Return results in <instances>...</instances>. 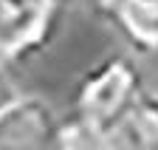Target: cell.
<instances>
[{
  "mask_svg": "<svg viewBox=\"0 0 158 150\" xmlns=\"http://www.w3.org/2000/svg\"><path fill=\"white\" fill-rule=\"evenodd\" d=\"M144 88L147 82L130 54H105L76 82L71 114L102 130L105 136H113V130L130 114V108L138 102Z\"/></svg>",
  "mask_w": 158,
  "mask_h": 150,
  "instance_id": "cell-1",
  "label": "cell"
},
{
  "mask_svg": "<svg viewBox=\"0 0 158 150\" xmlns=\"http://www.w3.org/2000/svg\"><path fill=\"white\" fill-rule=\"evenodd\" d=\"M62 114L37 93H17L0 110V150H54Z\"/></svg>",
  "mask_w": 158,
  "mask_h": 150,
  "instance_id": "cell-2",
  "label": "cell"
},
{
  "mask_svg": "<svg viewBox=\"0 0 158 150\" xmlns=\"http://www.w3.org/2000/svg\"><path fill=\"white\" fill-rule=\"evenodd\" d=\"M88 6L133 54H158V0H88Z\"/></svg>",
  "mask_w": 158,
  "mask_h": 150,
  "instance_id": "cell-3",
  "label": "cell"
},
{
  "mask_svg": "<svg viewBox=\"0 0 158 150\" xmlns=\"http://www.w3.org/2000/svg\"><path fill=\"white\" fill-rule=\"evenodd\" d=\"M110 144L122 150H158V88H144L130 114L113 130Z\"/></svg>",
  "mask_w": 158,
  "mask_h": 150,
  "instance_id": "cell-4",
  "label": "cell"
},
{
  "mask_svg": "<svg viewBox=\"0 0 158 150\" xmlns=\"http://www.w3.org/2000/svg\"><path fill=\"white\" fill-rule=\"evenodd\" d=\"M54 150H110V136H105L85 119H79L76 114H68L62 116Z\"/></svg>",
  "mask_w": 158,
  "mask_h": 150,
  "instance_id": "cell-5",
  "label": "cell"
},
{
  "mask_svg": "<svg viewBox=\"0 0 158 150\" xmlns=\"http://www.w3.org/2000/svg\"><path fill=\"white\" fill-rule=\"evenodd\" d=\"M17 88H14V82H11V77H9V71H0V110H3L14 96H17Z\"/></svg>",
  "mask_w": 158,
  "mask_h": 150,
  "instance_id": "cell-6",
  "label": "cell"
},
{
  "mask_svg": "<svg viewBox=\"0 0 158 150\" xmlns=\"http://www.w3.org/2000/svg\"><path fill=\"white\" fill-rule=\"evenodd\" d=\"M48 3H54L56 9H62V6H68V3H76V0H48Z\"/></svg>",
  "mask_w": 158,
  "mask_h": 150,
  "instance_id": "cell-7",
  "label": "cell"
},
{
  "mask_svg": "<svg viewBox=\"0 0 158 150\" xmlns=\"http://www.w3.org/2000/svg\"><path fill=\"white\" fill-rule=\"evenodd\" d=\"M110 150H122V147H113V144H110Z\"/></svg>",
  "mask_w": 158,
  "mask_h": 150,
  "instance_id": "cell-8",
  "label": "cell"
}]
</instances>
